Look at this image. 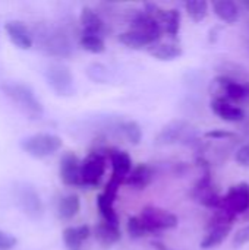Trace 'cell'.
Here are the masks:
<instances>
[{
  "mask_svg": "<svg viewBox=\"0 0 249 250\" xmlns=\"http://www.w3.org/2000/svg\"><path fill=\"white\" fill-rule=\"evenodd\" d=\"M62 138L53 133H35L21 142V148L34 158H45L62 148Z\"/></svg>",
  "mask_w": 249,
  "mask_h": 250,
  "instance_id": "277c9868",
  "label": "cell"
},
{
  "mask_svg": "<svg viewBox=\"0 0 249 250\" xmlns=\"http://www.w3.org/2000/svg\"><path fill=\"white\" fill-rule=\"evenodd\" d=\"M79 209H81V201L76 195H66L57 204V215L65 221L75 218Z\"/></svg>",
  "mask_w": 249,
  "mask_h": 250,
  "instance_id": "7402d4cb",
  "label": "cell"
},
{
  "mask_svg": "<svg viewBox=\"0 0 249 250\" xmlns=\"http://www.w3.org/2000/svg\"><path fill=\"white\" fill-rule=\"evenodd\" d=\"M120 130L123 133V136L132 144V145H138L141 138H142V130H141V126L134 122V120H129V122H125L122 123L120 126Z\"/></svg>",
  "mask_w": 249,
  "mask_h": 250,
  "instance_id": "4316f807",
  "label": "cell"
},
{
  "mask_svg": "<svg viewBox=\"0 0 249 250\" xmlns=\"http://www.w3.org/2000/svg\"><path fill=\"white\" fill-rule=\"evenodd\" d=\"M213 10L216 16L227 23H233L239 19V7L232 0H217L213 3Z\"/></svg>",
  "mask_w": 249,
  "mask_h": 250,
  "instance_id": "44dd1931",
  "label": "cell"
},
{
  "mask_svg": "<svg viewBox=\"0 0 249 250\" xmlns=\"http://www.w3.org/2000/svg\"><path fill=\"white\" fill-rule=\"evenodd\" d=\"M1 91L28 117L38 119L43 114V104L28 85L16 81H6L1 83Z\"/></svg>",
  "mask_w": 249,
  "mask_h": 250,
  "instance_id": "7a4b0ae2",
  "label": "cell"
},
{
  "mask_svg": "<svg viewBox=\"0 0 249 250\" xmlns=\"http://www.w3.org/2000/svg\"><path fill=\"white\" fill-rule=\"evenodd\" d=\"M182 48L178 44H164V42H156L150 48V54L161 62H170L182 56Z\"/></svg>",
  "mask_w": 249,
  "mask_h": 250,
  "instance_id": "603a6c76",
  "label": "cell"
},
{
  "mask_svg": "<svg viewBox=\"0 0 249 250\" xmlns=\"http://www.w3.org/2000/svg\"><path fill=\"white\" fill-rule=\"evenodd\" d=\"M44 76L50 88L62 97H69L73 94V76L68 66L62 63H51L47 66Z\"/></svg>",
  "mask_w": 249,
  "mask_h": 250,
  "instance_id": "52a82bcc",
  "label": "cell"
},
{
  "mask_svg": "<svg viewBox=\"0 0 249 250\" xmlns=\"http://www.w3.org/2000/svg\"><path fill=\"white\" fill-rule=\"evenodd\" d=\"M4 29L10 41L21 50H28L34 44L32 31L21 21H9L4 25Z\"/></svg>",
  "mask_w": 249,
  "mask_h": 250,
  "instance_id": "5bb4252c",
  "label": "cell"
},
{
  "mask_svg": "<svg viewBox=\"0 0 249 250\" xmlns=\"http://www.w3.org/2000/svg\"><path fill=\"white\" fill-rule=\"evenodd\" d=\"M153 179H154L153 168L148 164H138L129 173L128 179L125 180V185H128L129 188H132L135 190H142L151 183Z\"/></svg>",
  "mask_w": 249,
  "mask_h": 250,
  "instance_id": "e0dca14e",
  "label": "cell"
},
{
  "mask_svg": "<svg viewBox=\"0 0 249 250\" xmlns=\"http://www.w3.org/2000/svg\"><path fill=\"white\" fill-rule=\"evenodd\" d=\"M126 229H128L129 237H131V239H135V240H136V239H142V237L147 236V233H148L139 217H131V218L128 220Z\"/></svg>",
  "mask_w": 249,
  "mask_h": 250,
  "instance_id": "83f0119b",
  "label": "cell"
},
{
  "mask_svg": "<svg viewBox=\"0 0 249 250\" xmlns=\"http://www.w3.org/2000/svg\"><path fill=\"white\" fill-rule=\"evenodd\" d=\"M12 196L16 207L31 220H40L44 212L43 201L32 185L16 182L12 188Z\"/></svg>",
  "mask_w": 249,
  "mask_h": 250,
  "instance_id": "3957f363",
  "label": "cell"
},
{
  "mask_svg": "<svg viewBox=\"0 0 249 250\" xmlns=\"http://www.w3.org/2000/svg\"><path fill=\"white\" fill-rule=\"evenodd\" d=\"M81 166H82V161L78 158L75 152L68 151L62 155L59 174H60L62 182L66 186H82Z\"/></svg>",
  "mask_w": 249,
  "mask_h": 250,
  "instance_id": "8fae6325",
  "label": "cell"
},
{
  "mask_svg": "<svg viewBox=\"0 0 249 250\" xmlns=\"http://www.w3.org/2000/svg\"><path fill=\"white\" fill-rule=\"evenodd\" d=\"M244 4H245V6H248V7H249V1H244Z\"/></svg>",
  "mask_w": 249,
  "mask_h": 250,
  "instance_id": "836d02e7",
  "label": "cell"
},
{
  "mask_svg": "<svg viewBox=\"0 0 249 250\" xmlns=\"http://www.w3.org/2000/svg\"><path fill=\"white\" fill-rule=\"evenodd\" d=\"M79 45L88 51V53H92V54H100L106 50V42L104 40L101 38V35H97V34H85L82 32L81 38H79Z\"/></svg>",
  "mask_w": 249,
  "mask_h": 250,
  "instance_id": "d4e9b609",
  "label": "cell"
},
{
  "mask_svg": "<svg viewBox=\"0 0 249 250\" xmlns=\"http://www.w3.org/2000/svg\"><path fill=\"white\" fill-rule=\"evenodd\" d=\"M192 196H194V199L197 202H200L201 205H204L207 208H216V209H219V207L222 204V196L217 193V190L213 186L210 168H208V166L205 163H204V176L195 185L194 192H192Z\"/></svg>",
  "mask_w": 249,
  "mask_h": 250,
  "instance_id": "30bf717a",
  "label": "cell"
},
{
  "mask_svg": "<svg viewBox=\"0 0 249 250\" xmlns=\"http://www.w3.org/2000/svg\"><path fill=\"white\" fill-rule=\"evenodd\" d=\"M92 234L95 240L103 246H112L120 240V230L117 226H112L109 223H100L94 227Z\"/></svg>",
  "mask_w": 249,
  "mask_h": 250,
  "instance_id": "ffe728a7",
  "label": "cell"
},
{
  "mask_svg": "<svg viewBox=\"0 0 249 250\" xmlns=\"http://www.w3.org/2000/svg\"><path fill=\"white\" fill-rule=\"evenodd\" d=\"M113 202H114V198L106 195L104 192L101 195H98L97 198V205H98V211L104 220V223H109L112 226H117L119 227V217L113 208Z\"/></svg>",
  "mask_w": 249,
  "mask_h": 250,
  "instance_id": "cb8c5ba5",
  "label": "cell"
},
{
  "mask_svg": "<svg viewBox=\"0 0 249 250\" xmlns=\"http://www.w3.org/2000/svg\"><path fill=\"white\" fill-rule=\"evenodd\" d=\"M153 246H154V249L156 250H172V249H169L166 245L160 243V242H153Z\"/></svg>",
  "mask_w": 249,
  "mask_h": 250,
  "instance_id": "d6a6232c",
  "label": "cell"
},
{
  "mask_svg": "<svg viewBox=\"0 0 249 250\" xmlns=\"http://www.w3.org/2000/svg\"><path fill=\"white\" fill-rule=\"evenodd\" d=\"M16 246V237L0 230V250H12Z\"/></svg>",
  "mask_w": 249,
  "mask_h": 250,
  "instance_id": "f1b7e54d",
  "label": "cell"
},
{
  "mask_svg": "<svg viewBox=\"0 0 249 250\" xmlns=\"http://www.w3.org/2000/svg\"><path fill=\"white\" fill-rule=\"evenodd\" d=\"M91 236V229L88 226L68 227L63 230L62 239L68 250H82L84 242Z\"/></svg>",
  "mask_w": 249,
  "mask_h": 250,
  "instance_id": "ac0fdd59",
  "label": "cell"
},
{
  "mask_svg": "<svg viewBox=\"0 0 249 250\" xmlns=\"http://www.w3.org/2000/svg\"><path fill=\"white\" fill-rule=\"evenodd\" d=\"M158 40L160 38L153 34H148V32H144L139 29H132V28H129L128 31H125L119 35V41L123 45L134 48V50H141L144 47L154 45Z\"/></svg>",
  "mask_w": 249,
  "mask_h": 250,
  "instance_id": "2e32d148",
  "label": "cell"
},
{
  "mask_svg": "<svg viewBox=\"0 0 249 250\" xmlns=\"http://www.w3.org/2000/svg\"><path fill=\"white\" fill-rule=\"evenodd\" d=\"M235 133L227 132V130H210L205 133V138L210 139H227V138H233Z\"/></svg>",
  "mask_w": 249,
  "mask_h": 250,
  "instance_id": "1f68e13d",
  "label": "cell"
},
{
  "mask_svg": "<svg viewBox=\"0 0 249 250\" xmlns=\"http://www.w3.org/2000/svg\"><path fill=\"white\" fill-rule=\"evenodd\" d=\"M217 95L214 98H223L230 103L249 104V83H242L229 76H219L214 79Z\"/></svg>",
  "mask_w": 249,
  "mask_h": 250,
  "instance_id": "8992f818",
  "label": "cell"
},
{
  "mask_svg": "<svg viewBox=\"0 0 249 250\" xmlns=\"http://www.w3.org/2000/svg\"><path fill=\"white\" fill-rule=\"evenodd\" d=\"M249 243V224L245 226L244 229H241L239 231H236L235 237H233V245L235 246H244Z\"/></svg>",
  "mask_w": 249,
  "mask_h": 250,
  "instance_id": "f546056e",
  "label": "cell"
},
{
  "mask_svg": "<svg viewBox=\"0 0 249 250\" xmlns=\"http://www.w3.org/2000/svg\"><path fill=\"white\" fill-rule=\"evenodd\" d=\"M185 9L194 22H201L208 13V3L205 0H189L185 3Z\"/></svg>",
  "mask_w": 249,
  "mask_h": 250,
  "instance_id": "484cf974",
  "label": "cell"
},
{
  "mask_svg": "<svg viewBox=\"0 0 249 250\" xmlns=\"http://www.w3.org/2000/svg\"><path fill=\"white\" fill-rule=\"evenodd\" d=\"M106 154L100 151H92L85 157L81 166L82 186L97 188L101 183L103 176L106 173Z\"/></svg>",
  "mask_w": 249,
  "mask_h": 250,
  "instance_id": "9c48e42d",
  "label": "cell"
},
{
  "mask_svg": "<svg viewBox=\"0 0 249 250\" xmlns=\"http://www.w3.org/2000/svg\"><path fill=\"white\" fill-rule=\"evenodd\" d=\"M79 23H81V26L84 29L82 32H85V34H97V35H100V32L104 28V22L100 18V15L94 9H91L88 6L82 7L81 15H79Z\"/></svg>",
  "mask_w": 249,
  "mask_h": 250,
  "instance_id": "d6986e66",
  "label": "cell"
},
{
  "mask_svg": "<svg viewBox=\"0 0 249 250\" xmlns=\"http://www.w3.org/2000/svg\"><path fill=\"white\" fill-rule=\"evenodd\" d=\"M249 212V211H248ZM247 220H249V214H247Z\"/></svg>",
  "mask_w": 249,
  "mask_h": 250,
  "instance_id": "e575fe53",
  "label": "cell"
},
{
  "mask_svg": "<svg viewBox=\"0 0 249 250\" xmlns=\"http://www.w3.org/2000/svg\"><path fill=\"white\" fill-rule=\"evenodd\" d=\"M109 158L112 163V176L110 180L119 183V185H125V180L128 179L129 173L132 171V160L131 155L125 151H119V149H112L109 152Z\"/></svg>",
  "mask_w": 249,
  "mask_h": 250,
  "instance_id": "4fadbf2b",
  "label": "cell"
},
{
  "mask_svg": "<svg viewBox=\"0 0 249 250\" xmlns=\"http://www.w3.org/2000/svg\"><path fill=\"white\" fill-rule=\"evenodd\" d=\"M34 41L48 56L69 57L72 54V42L69 35L59 26L50 23H38L32 31Z\"/></svg>",
  "mask_w": 249,
  "mask_h": 250,
  "instance_id": "6da1fadb",
  "label": "cell"
},
{
  "mask_svg": "<svg viewBox=\"0 0 249 250\" xmlns=\"http://www.w3.org/2000/svg\"><path fill=\"white\" fill-rule=\"evenodd\" d=\"M191 132V125L185 120H172L169 122L156 136L154 144L160 146L175 145L182 142Z\"/></svg>",
  "mask_w": 249,
  "mask_h": 250,
  "instance_id": "7c38bea8",
  "label": "cell"
},
{
  "mask_svg": "<svg viewBox=\"0 0 249 250\" xmlns=\"http://www.w3.org/2000/svg\"><path fill=\"white\" fill-rule=\"evenodd\" d=\"M220 211L226 212L230 217H236L239 214H245L249 211V185L239 183L232 186L226 196L222 198V204L219 207Z\"/></svg>",
  "mask_w": 249,
  "mask_h": 250,
  "instance_id": "ba28073f",
  "label": "cell"
},
{
  "mask_svg": "<svg viewBox=\"0 0 249 250\" xmlns=\"http://www.w3.org/2000/svg\"><path fill=\"white\" fill-rule=\"evenodd\" d=\"M211 110L216 116H219L222 120L225 122H230V123H236V122H242L245 119V113L241 107H238L236 104L223 100V98H213L211 101Z\"/></svg>",
  "mask_w": 249,
  "mask_h": 250,
  "instance_id": "9a60e30c",
  "label": "cell"
},
{
  "mask_svg": "<svg viewBox=\"0 0 249 250\" xmlns=\"http://www.w3.org/2000/svg\"><path fill=\"white\" fill-rule=\"evenodd\" d=\"M236 161L242 166V167H249V144L242 145L235 155Z\"/></svg>",
  "mask_w": 249,
  "mask_h": 250,
  "instance_id": "4dcf8cb0",
  "label": "cell"
},
{
  "mask_svg": "<svg viewBox=\"0 0 249 250\" xmlns=\"http://www.w3.org/2000/svg\"><path fill=\"white\" fill-rule=\"evenodd\" d=\"M139 218H141V221L145 226L148 233L170 230V229L178 227V224H179V220L175 214H172L170 211H166L163 208L153 207V205L145 207L142 209Z\"/></svg>",
  "mask_w": 249,
  "mask_h": 250,
  "instance_id": "5b68a950",
  "label": "cell"
}]
</instances>
